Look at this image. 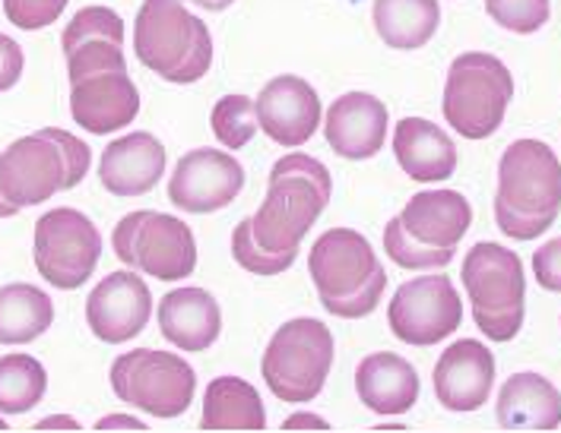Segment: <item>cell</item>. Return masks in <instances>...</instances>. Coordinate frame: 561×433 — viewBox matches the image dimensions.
<instances>
[{
    "label": "cell",
    "mask_w": 561,
    "mask_h": 433,
    "mask_svg": "<svg viewBox=\"0 0 561 433\" xmlns=\"http://www.w3.org/2000/svg\"><path fill=\"white\" fill-rule=\"evenodd\" d=\"M561 212V162L542 140H517L499 165L495 222L511 241H536Z\"/></svg>",
    "instance_id": "obj_1"
},
{
    "label": "cell",
    "mask_w": 561,
    "mask_h": 433,
    "mask_svg": "<svg viewBox=\"0 0 561 433\" xmlns=\"http://www.w3.org/2000/svg\"><path fill=\"white\" fill-rule=\"evenodd\" d=\"M333 180L327 165L311 155H283L266 187L264 206L251 215V232L270 254H298L305 234L321 219L330 202Z\"/></svg>",
    "instance_id": "obj_2"
},
{
    "label": "cell",
    "mask_w": 561,
    "mask_h": 433,
    "mask_svg": "<svg viewBox=\"0 0 561 433\" xmlns=\"http://www.w3.org/2000/svg\"><path fill=\"white\" fill-rule=\"evenodd\" d=\"M308 269L324 311L333 317H368L385 297V266L378 262L365 234L353 229H330L321 234L308 254Z\"/></svg>",
    "instance_id": "obj_3"
},
{
    "label": "cell",
    "mask_w": 561,
    "mask_h": 433,
    "mask_svg": "<svg viewBox=\"0 0 561 433\" xmlns=\"http://www.w3.org/2000/svg\"><path fill=\"white\" fill-rule=\"evenodd\" d=\"M92 165V149L60 127L13 140L0 152V194L16 209L73 190Z\"/></svg>",
    "instance_id": "obj_4"
},
{
    "label": "cell",
    "mask_w": 561,
    "mask_h": 433,
    "mask_svg": "<svg viewBox=\"0 0 561 433\" xmlns=\"http://www.w3.org/2000/svg\"><path fill=\"white\" fill-rule=\"evenodd\" d=\"M137 60L175 86L204 80L213 63V35L181 0H144L134 20Z\"/></svg>",
    "instance_id": "obj_5"
},
{
    "label": "cell",
    "mask_w": 561,
    "mask_h": 433,
    "mask_svg": "<svg viewBox=\"0 0 561 433\" xmlns=\"http://www.w3.org/2000/svg\"><path fill=\"white\" fill-rule=\"evenodd\" d=\"M463 289L473 304L476 326L489 342H511L524 326L527 279L514 250L482 241L470 247L460 269Z\"/></svg>",
    "instance_id": "obj_6"
},
{
    "label": "cell",
    "mask_w": 561,
    "mask_h": 433,
    "mask_svg": "<svg viewBox=\"0 0 561 433\" xmlns=\"http://www.w3.org/2000/svg\"><path fill=\"white\" fill-rule=\"evenodd\" d=\"M514 77L495 55L467 51L450 63L444 83V120L463 140H489L504 124Z\"/></svg>",
    "instance_id": "obj_7"
},
{
    "label": "cell",
    "mask_w": 561,
    "mask_h": 433,
    "mask_svg": "<svg viewBox=\"0 0 561 433\" xmlns=\"http://www.w3.org/2000/svg\"><path fill=\"white\" fill-rule=\"evenodd\" d=\"M333 367V332L321 319L298 317L283 323L261 361L266 389L283 402H311L321 396Z\"/></svg>",
    "instance_id": "obj_8"
},
{
    "label": "cell",
    "mask_w": 561,
    "mask_h": 433,
    "mask_svg": "<svg viewBox=\"0 0 561 433\" xmlns=\"http://www.w3.org/2000/svg\"><path fill=\"white\" fill-rule=\"evenodd\" d=\"M112 389L121 402L134 405L152 418L172 421V418H181L194 402L197 374L181 354L156 351V348H134L115 358Z\"/></svg>",
    "instance_id": "obj_9"
},
{
    "label": "cell",
    "mask_w": 561,
    "mask_h": 433,
    "mask_svg": "<svg viewBox=\"0 0 561 433\" xmlns=\"http://www.w3.org/2000/svg\"><path fill=\"white\" fill-rule=\"evenodd\" d=\"M112 247L124 266L159 282H181L197 269L194 232L178 215L165 212L140 209L124 215L112 232Z\"/></svg>",
    "instance_id": "obj_10"
},
{
    "label": "cell",
    "mask_w": 561,
    "mask_h": 433,
    "mask_svg": "<svg viewBox=\"0 0 561 433\" xmlns=\"http://www.w3.org/2000/svg\"><path fill=\"white\" fill-rule=\"evenodd\" d=\"M32 257L38 276L58 291L87 285L102 257V234L80 209L60 206L35 222Z\"/></svg>",
    "instance_id": "obj_11"
},
{
    "label": "cell",
    "mask_w": 561,
    "mask_h": 433,
    "mask_svg": "<svg viewBox=\"0 0 561 433\" xmlns=\"http://www.w3.org/2000/svg\"><path fill=\"white\" fill-rule=\"evenodd\" d=\"M390 332L407 346H438L450 339L463 323V301L454 282L435 272L403 282L387 307Z\"/></svg>",
    "instance_id": "obj_12"
},
{
    "label": "cell",
    "mask_w": 561,
    "mask_h": 433,
    "mask_svg": "<svg viewBox=\"0 0 561 433\" xmlns=\"http://www.w3.org/2000/svg\"><path fill=\"white\" fill-rule=\"evenodd\" d=\"M244 190V168L222 149H191L169 180V200L181 212L209 215Z\"/></svg>",
    "instance_id": "obj_13"
},
{
    "label": "cell",
    "mask_w": 561,
    "mask_h": 433,
    "mask_svg": "<svg viewBox=\"0 0 561 433\" xmlns=\"http://www.w3.org/2000/svg\"><path fill=\"white\" fill-rule=\"evenodd\" d=\"M152 317V294L134 269L105 276L89 291L87 323L95 339L121 346L137 339Z\"/></svg>",
    "instance_id": "obj_14"
},
{
    "label": "cell",
    "mask_w": 561,
    "mask_h": 433,
    "mask_svg": "<svg viewBox=\"0 0 561 433\" xmlns=\"http://www.w3.org/2000/svg\"><path fill=\"white\" fill-rule=\"evenodd\" d=\"M257 124L273 143L301 145L308 143L321 127V98L318 89L301 77H276L257 95Z\"/></svg>",
    "instance_id": "obj_15"
},
{
    "label": "cell",
    "mask_w": 561,
    "mask_h": 433,
    "mask_svg": "<svg viewBox=\"0 0 561 433\" xmlns=\"http://www.w3.org/2000/svg\"><path fill=\"white\" fill-rule=\"evenodd\" d=\"M70 117L92 133H118L140 115V92L127 70H105L70 83Z\"/></svg>",
    "instance_id": "obj_16"
},
{
    "label": "cell",
    "mask_w": 561,
    "mask_h": 433,
    "mask_svg": "<svg viewBox=\"0 0 561 433\" xmlns=\"http://www.w3.org/2000/svg\"><path fill=\"white\" fill-rule=\"evenodd\" d=\"M432 383L447 411H479L495 386V354L476 339L450 342L432 371Z\"/></svg>",
    "instance_id": "obj_17"
},
{
    "label": "cell",
    "mask_w": 561,
    "mask_h": 433,
    "mask_svg": "<svg viewBox=\"0 0 561 433\" xmlns=\"http://www.w3.org/2000/svg\"><path fill=\"white\" fill-rule=\"evenodd\" d=\"M324 137L340 159H375L387 140V108L378 95L346 92L324 115Z\"/></svg>",
    "instance_id": "obj_18"
},
{
    "label": "cell",
    "mask_w": 561,
    "mask_h": 433,
    "mask_svg": "<svg viewBox=\"0 0 561 433\" xmlns=\"http://www.w3.org/2000/svg\"><path fill=\"white\" fill-rule=\"evenodd\" d=\"M400 225L422 247L454 254L473 225V206L457 190H422L400 212Z\"/></svg>",
    "instance_id": "obj_19"
},
{
    "label": "cell",
    "mask_w": 561,
    "mask_h": 433,
    "mask_svg": "<svg viewBox=\"0 0 561 433\" xmlns=\"http://www.w3.org/2000/svg\"><path fill=\"white\" fill-rule=\"evenodd\" d=\"M165 174V145L147 130L112 140L102 152L99 180L115 197H144Z\"/></svg>",
    "instance_id": "obj_20"
},
{
    "label": "cell",
    "mask_w": 561,
    "mask_h": 433,
    "mask_svg": "<svg viewBox=\"0 0 561 433\" xmlns=\"http://www.w3.org/2000/svg\"><path fill=\"white\" fill-rule=\"evenodd\" d=\"M355 393L375 414L397 418L407 414L419 399V374L407 358L393 351H375L362 358L355 371Z\"/></svg>",
    "instance_id": "obj_21"
},
{
    "label": "cell",
    "mask_w": 561,
    "mask_h": 433,
    "mask_svg": "<svg viewBox=\"0 0 561 433\" xmlns=\"http://www.w3.org/2000/svg\"><path fill=\"white\" fill-rule=\"evenodd\" d=\"M159 329L181 351H207L222 332V311L204 289H175L159 301Z\"/></svg>",
    "instance_id": "obj_22"
},
{
    "label": "cell",
    "mask_w": 561,
    "mask_h": 433,
    "mask_svg": "<svg viewBox=\"0 0 561 433\" xmlns=\"http://www.w3.org/2000/svg\"><path fill=\"white\" fill-rule=\"evenodd\" d=\"M393 155L419 184H438L457 172V145L438 124L425 117H403L397 124Z\"/></svg>",
    "instance_id": "obj_23"
},
{
    "label": "cell",
    "mask_w": 561,
    "mask_h": 433,
    "mask_svg": "<svg viewBox=\"0 0 561 433\" xmlns=\"http://www.w3.org/2000/svg\"><path fill=\"white\" fill-rule=\"evenodd\" d=\"M495 418L502 431H556L561 424V393L539 374L507 376Z\"/></svg>",
    "instance_id": "obj_24"
},
{
    "label": "cell",
    "mask_w": 561,
    "mask_h": 433,
    "mask_svg": "<svg viewBox=\"0 0 561 433\" xmlns=\"http://www.w3.org/2000/svg\"><path fill=\"white\" fill-rule=\"evenodd\" d=\"M266 411L257 389L241 376H216L204 393L201 431H264Z\"/></svg>",
    "instance_id": "obj_25"
},
{
    "label": "cell",
    "mask_w": 561,
    "mask_h": 433,
    "mask_svg": "<svg viewBox=\"0 0 561 433\" xmlns=\"http://www.w3.org/2000/svg\"><path fill=\"white\" fill-rule=\"evenodd\" d=\"M375 30L397 51H415L435 38L442 26L438 0H375Z\"/></svg>",
    "instance_id": "obj_26"
},
{
    "label": "cell",
    "mask_w": 561,
    "mask_h": 433,
    "mask_svg": "<svg viewBox=\"0 0 561 433\" xmlns=\"http://www.w3.org/2000/svg\"><path fill=\"white\" fill-rule=\"evenodd\" d=\"M55 323V304L48 291L35 285H3L0 289V346H26L45 336Z\"/></svg>",
    "instance_id": "obj_27"
},
{
    "label": "cell",
    "mask_w": 561,
    "mask_h": 433,
    "mask_svg": "<svg viewBox=\"0 0 561 433\" xmlns=\"http://www.w3.org/2000/svg\"><path fill=\"white\" fill-rule=\"evenodd\" d=\"M48 374L32 354L0 358V414H26L45 399Z\"/></svg>",
    "instance_id": "obj_28"
},
{
    "label": "cell",
    "mask_w": 561,
    "mask_h": 433,
    "mask_svg": "<svg viewBox=\"0 0 561 433\" xmlns=\"http://www.w3.org/2000/svg\"><path fill=\"white\" fill-rule=\"evenodd\" d=\"M209 127L226 149H244L257 133V105L248 95H222L209 115Z\"/></svg>",
    "instance_id": "obj_29"
},
{
    "label": "cell",
    "mask_w": 561,
    "mask_h": 433,
    "mask_svg": "<svg viewBox=\"0 0 561 433\" xmlns=\"http://www.w3.org/2000/svg\"><path fill=\"white\" fill-rule=\"evenodd\" d=\"M95 38H112V42L124 45V20L112 7H83L60 35V48H64V55H70L77 45L95 42Z\"/></svg>",
    "instance_id": "obj_30"
},
{
    "label": "cell",
    "mask_w": 561,
    "mask_h": 433,
    "mask_svg": "<svg viewBox=\"0 0 561 433\" xmlns=\"http://www.w3.org/2000/svg\"><path fill=\"white\" fill-rule=\"evenodd\" d=\"M232 257L244 269V272H254V276H279L286 272L298 254H270L257 244V237L251 232V219H244L232 232Z\"/></svg>",
    "instance_id": "obj_31"
},
{
    "label": "cell",
    "mask_w": 561,
    "mask_h": 433,
    "mask_svg": "<svg viewBox=\"0 0 561 433\" xmlns=\"http://www.w3.org/2000/svg\"><path fill=\"white\" fill-rule=\"evenodd\" d=\"M67 58V77L70 83L92 77V73H105V70H127L124 60V45L112 42V38H95V42H83L77 45Z\"/></svg>",
    "instance_id": "obj_32"
},
{
    "label": "cell",
    "mask_w": 561,
    "mask_h": 433,
    "mask_svg": "<svg viewBox=\"0 0 561 433\" xmlns=\"http://www.w3.org/2000/svg\"><path fill=\"white\" fill-rule=\"evenodd\" d=\"M385 250L387 257L397 266H403V269H442V266L454 260V254H447V250H428L419 241H413L410 234L403 232L400 215L387 222Z\"/></svg>",
    "instance_id": "obj_33"
},
{
    "label": "cell",
    "mask_w": 561,
    "mask_h": 433,
    "mask_svg": "<svg viewBox=\"0 0 561 433\" xmlns=\"http://www.w3.org/2000/svg\"><path fill=\"white\" fill-rule=\"evenodd\" d=\"M485 13L517 35H533L549 23V0H485Z\"/></svg>",
    "instance_id": "obj_34"
},
{
    "label": "cell",
    "mask_w": 561,
    "mask_h": 433,
    "mask_svg": "<svg viewBox=\"0 0 561 433\" xmlns=\"http://www.w3.org/2000/svg\"><path fill=\"white\" fill-rule=\"evenodd\" d=\"M70 0H3V13L16 30H48Z\"/></svg>",
    "instance_id": "obj_35"
},
{
    "label": "cell",
    "mask_w": 561,
    "mask_h": 433,
    "mask_svg": "<svg viewBox=\"0 0 561 433\" xmlns=\"http://www.w3.org/2000/svg\"><path fill=\"white\" fill-rule=\"evenodd\" d=\"M533 276L546 291L561 294V237L546 241L542 247H536L533 254Z\"/></svg>",
    "instance_id": "obj_36"
},
{
    "label": "cell",
    "mask_w": 561,
    "mask_h": 433,
    "mask_svg": "<svg viewBox=\"0 0 561 433\" xmlns=\"http://www.w3.org/2000/svg\"><path fill=\"white\" fill-rule=\"evenodd\" d=\"M23 48L10 38V35H3L0 32V92H7V89H13L20 83V77H23Z\"/></svg>",
    "instance_id": "obj_37"
},
{
    "label": "cell",
    "mask_w": 561,
    "mask_h": 433,
    "mask_svg": "<svg viewBox=\"0 0 561 433\" xmlns=\"http://www.w3.org/2000/svg\"><path fill=\"white\" fill-rule=\"evenodd\" d=\"M283 431H330V424H327L321 414H305V411H298V414L283 421Z\"/></svg>",
    "instance_id": "obj_38"
},
{
    "label": "cell",
    "mask_w": 561,
    "mask_h": 433,
    "mask_svg": "<svg viewBox=\"0 0 561 433\" xmlns=\"http://www.w3.org/2000/svg\"><path fill=\"white\" fill-rule=\"evenodd\" d=\"M112 428H121V431H144V421H134L127 414H112V418H102L95 424V431H112Z\"/></svg>",
    "instance_id": "obj_39"
},
{
    "label": "cell",
    "mask_w": 561,
    "mask_h": 433,
    "mask_svg": "<svg viewBox=\"0 0 561 433\" xmlns=\"http://www.w3.org/2000/svg\"><path fill=\"white\" fill-rule=\"evenodd\" d=\"M38 431H51V428H70V431H77L80 424L77 421H70L67 414H58V418H51V421H42V424H35Z\"/></svg>",
    "instance_id": "obj_40"
},
{
    "label": "cell",
    "mask_w": 561,
    "mask_h": 433,
    "mask_svg": "<svg viewBox=\"0 0 561 433\" xmlns=\"http://www.w3.org/2000/svg\"><path fill=\"white\" fill-rule=\"evenodd\" d=\"M191 3L204 7V10H209V13H219V10H229L236 0H191Z\"/></svg>",
    "instance_id": "obj_41"
},
{
    "label": "cell",
    "mask_w": 561,
    "mask_h": 433,
    "mask_svg": "<svg viewBox=\"0 0 561 433\" xmlns=\"http://www.w3.org/2000/svg\"><path fill=\"white\" fill-rule=\"evenodd\" d=\"M16 212H20V209H16L13 202H10L7 197H3V194H0V219H10V215H16Z\"/></svg>",
    "instance_id": "obj_42"
},
{
    "label": "cell",
    "mask_w": 561,
    "mask_h": 433,
    "mask_svg": "<svg viewBox=\"0 0 561 433\" xmlns=\"http://www.w3.org/2000/svg\"><path fill=\"white\" fill-rule=\"evenodd\" d=\"M0 431H7V421L3 418H0Z\"/></svg>",
    "instance_id": "obj_43"
}]
</instances>
